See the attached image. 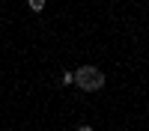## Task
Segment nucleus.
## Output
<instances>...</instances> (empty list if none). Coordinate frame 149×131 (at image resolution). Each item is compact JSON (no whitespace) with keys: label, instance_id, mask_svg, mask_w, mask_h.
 <instances>
[{"label":"nucleus","instance_id":"f257e3e1","mask_svg":"<svg viewBox=\"0 0 149 131\" xmlns=\"http://www.w3.org/2000/svg\"><path fill=\"white\" fill-rule=\"evenodd\" d=\"M72 83H78V87L86 89V92H95V89L104 87V75L95 66H81L78 71H72Z\"/></svg>","mask_w":149,"mask_h":131},{"label":"nucleus","instance_id":"7ed1b4c3","mask_svg":"<svg viewBox=\"0 0 149 131\" xmlns=\"http://www.w3.org/2000/svg\"><path fill=\"white\" fill-rule=\"evenodd\" d=\"M78 131H93V128H90V125H81V128H78Z\"/></svg>","mask_w":149,"mask_h":131},{"label":"nucleus","instance_id":"f03ea898","mask_svg":"<svg viewBox=\"0 0 149 131\" xmlns=\"http://www.w3.org/2000/svg\"><path fill=\"white\" fill-rule=\"evenodd\" d=\"M27 3H30L33 12H42V9H45V0H27Z\"/></svg>","mask_w":149,"mask_h":131}]
</instances>
